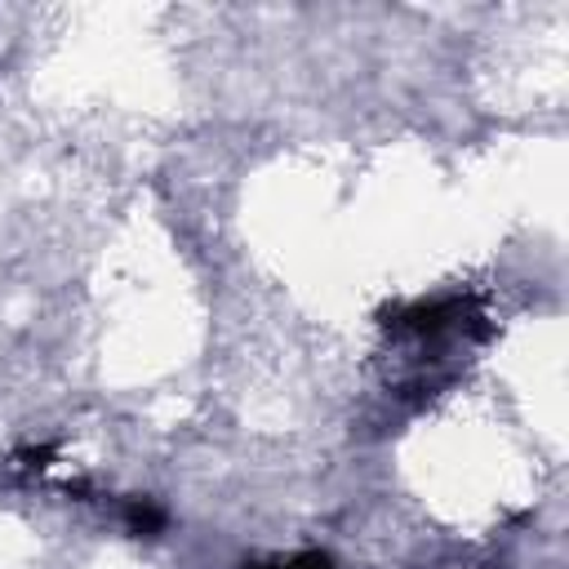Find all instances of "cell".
<instances>
[{
	"label": "cell",
	"mask_w": 569,
	"mask_h": 569,
	"mask_svg": "<svg viewBox=\"0 0 569 569\" xmlns=\"http://www.w3.org/2000/svg\"><path fill=\"white\" fill-rule=\"evenodd\" d=\"M124 525H129L133 538H160L169 516H164V507L156 498H129L124 502Z\"/></svg>",
	"instance_id": "obj_1"
},
{
	"label": "cell",
	"mask_w": 569,
	"mask_h": 569,
	"mask_svg": "<svg viewBox=\"0 0 569 569\" xmlns=\"http://www.w3.org/2000/svg\"><path fill=\"white\" fill-rule=\"evenodd\" d=\"M258 569H338L329 551H298L289 560H271V565H258Z\"/></svg>",
	"instance_id": "obj_2"
}]
</instances>
